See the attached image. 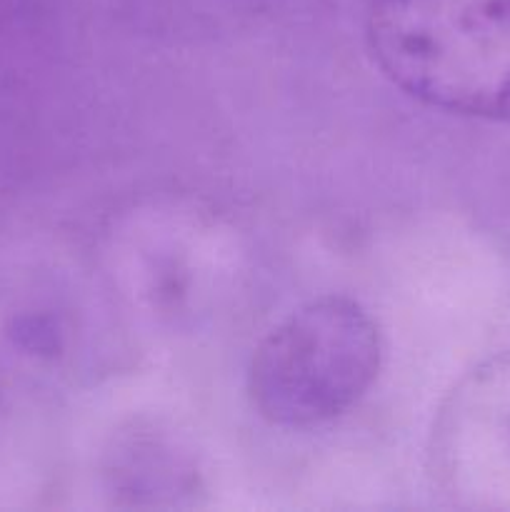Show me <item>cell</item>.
I'll return each instance as SVG.
<instances>
[{"label":"cell","mask_w":510,"mask_h":512,"mask_svg":"<svg viewBox=\"0 0 510 512\" xmlns=\"http://www.w3.org/2000/svg\"><path fill=\"white\" fill-rule=\"evenodd\" d=\"M365 40L410 98L510 123V0H373Z\"/></svg>","instance_id":"obj_1"},{"label":"cell","mask_w":510,"mask_h":512,"mask_svg":"<svg viewBox=\"0 0 510 512\" xmlns=\"http://www.w3.org/2000/svg\"><path fill=\"white\" fill-rule=\"evenodd\" d=\"M383 335L353 298L325 295L285 315L255 345L248 395L278 428H315L353 410L378 380Z\"/></svg>","instance_id":"obj_2"},{"label":"cell","mask_w":510,"mask_h":512,"mask_svg":"<svg viewBox=\"0 0 510 512\" xmlns=\"http://www.w3.org/2000/svg\"><path fill=\"white\" fill-rule=\"evenodd\" d=\"M430 458L455 503L510 512V353L455 385L435 420Z\"/></svg>","instance_id":"obj_3"}]
</instances>
